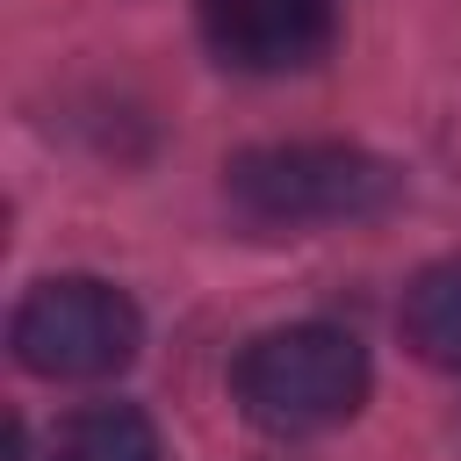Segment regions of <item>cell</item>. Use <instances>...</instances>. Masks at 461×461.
I'll return each instance as SVG.
<instances>
[{"label":"cell","mask_w":461,"mask_h":461,"mask_svg":"<svg viewBox=\"0 0 461 461\" xmlns=\"http://www.w3.org/2000/svg\"><path fill=\"white\" fill-rule=\"evenodd\" d=\"M331 29L339 0H202V36L230 72H303Z\"/></svg>","instance_id":"277c9868"},{"label":"cell","mask_w":461,"mask_h":461,"mask_svg":"<svg viewBox=\"0 0 461 461\" xmlns=\"http://www.w3.org/2000/svg\"><path fill=\"white\" fill-rule=\"evenodd\" d=\"M238 411L274 439H310L367 403V346L339 324H274L230 367Z\"/></svg>","instance_id":"7a4b0ae2"},{"label":"cell","mask_w":461,"mask_h":461,"mask_svg":"<svg viewBox=\"0 0 461 461\" xmlns=\"http://www.w3.org/2000/svg\"><path fill=\"white\" fill-rule=\"evenodd\" d=\"M7 346L29 375L43 382H101V375H122L144 346V317L137 303L115 288V281H94V274H58V281H36L22 303H14V324H7Z\"/></svg>","instance_id":"3957f363"},{"label":"cell","mask_w":461,"mask_h":461,"mask_svg":"<svg viewBox=\"0 0 461 461\" xmlns=\"http://www.w3.org/2000/svg\"><path fill=\"white\" fill-rule=\"evenodd\" d=\"M223 194L259 230H317L396 209L403 180L360 144H252L223 166Z\"/></svg>","instance_id":"6da1fadb"},{"label":"cell","mask_w":461,"mask_h":461,"mask_svg":"<svg viewBox=\"0 0 461 461\" xmlns=\"http://www.w3.org/2000/svg\"><path fill=\"white\" fill-rule=\"evenodd\" d=\"M403 339L425 367L461 375V252L432 259L411 288H403Z\"/></svg>","instance_id":"5b68a950"},{"label":"cell","mask_w":461,"mask_h":461,"mask_svg":"<svg viewBox=\"0 0 461 461\" xmlns=\"http://www.w3.org/2000/svg\"><path fill=\"white\" fill-rule=\"evenodd\" d=\"M50 461H166V439L137 403H86L65 418Z\"/></svg>","instance_id":"8992f818"}]
</instances>
